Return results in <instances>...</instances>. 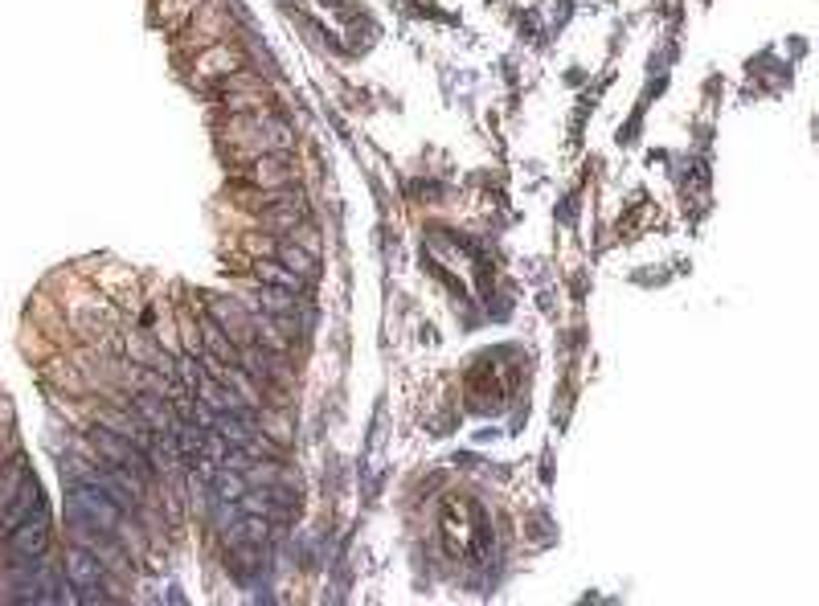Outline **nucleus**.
Instances as JSON below:
<instances>
[{
  "mask_svg": "<svg viewBox=\"0 0 819 606\" xmlns=\"http://www.w3.org/2000/svg\"><path fill=\"white\" fill-rule=\"evenodd\" d=\"M226 140L234 144V160H258L267 152H287L295 132L267 111H250V115H230V127H226Z\"/></svg>",
  "mask_w": 819,
  "mask_h": 606,
  "instance_id": "f257e3e1",
  "label": "nucleus"
},
{
  "mask_svg": "<svg viewBox=\"0 0 819 606\" xmlns=\"http://www.w3.org/2000/svg\"><path fill=\"white\" fill-rule=\"evenodd\" d=\"M258 430H263L267 439H275L279 447H287V443H291V426H287V418H283V414H275V410H263V406H258Z\"/></svg>",
  "mask_w": 819,
  "mask_h": 606,
  "instance_id": "f3484780",
  "label": "nucleus"
},
{
  "mask_svg": "<svg viewBox=\"0 0 819 606\" xmlns=\"http://www.w3.org/2000/svg\"><path fill=\"white\" fill-rule=\"evenodd\" d=\"M304 213H308V201L304 205H275V209H263V213H258V218H263L267 226H275V230H295L299 222H304Z\"/></svg>",
  "mask_w": 819,
  "mask_h": 606,
  "instance_id": "dca6fc26",
  "label": "nucleus"
},
{
  "mask_svg": "<svg viewBox=\"0 0 819 606\" xmlns=\"http://www.w3.org/2000/svg\"><path fill=\"white\" fill-rule=\"evenodd\" d=\"M205 316H209L213 324H218V328L238 344V349H242V344H254V340H258L254 312L246 308L242 299H234V295H213V299H209V308H205Z\"/></svg>",
  "mask_w": 819,
  "mask_h": 606,
  "instance_id": "20e7f679",
  "label": "nucleus"
},
{
  "mask_svg": "<svg viewBox=\"0 0 819 606\" xmlns=\"http://www.w3.org/2000/svg\"><path fill=\"white\" fill-rule=\"evenodd\" d=\"M5 549L13 553V561H29V557H41L50 549V516H46V508H33L25 521L5 537Z\"/></svg>",
  "mask_w": 819,
  "mask_h": 606,
  "instance_id": "39448f33",
  "label": "nucleus"
},
{
  "mask_svg": "<svg viewBox=\"0 0 819 606\" xmlns=\"http://www.w3.org/2000/svg\"><path fill=\"white\" fill-rule=\"evenodd\" d=\"M242 177L254 185V189H283V185H295V164L287 152H267L258 160H246V172Z\"/></svg>",
  "mask_w": 819,
  "mask_h": 606,
  "instance_id": "0eeeda50",
  "label": "nucleus"
},
{
  "mask_svg": "<svg viewBox=\"0 0 819 606\" xmlns=\"http://www.w3.org/2000/svg\"><path fill=\"white\" fill-rule=\"evenodd\" d=\"M254 275L263 279V287H279L291 295H308V279H299L295 271H287L283 263H254Z\"/></svg>",
  "mask_w": 819,
  "mask_h": 606,
  "instance_id": "4468645a",
  "label": "nucleus"
},
{
  "mask_svg": "<svg viewBox=\"0 0 819 606\" xmlns=\"http://www.w3.org/2000/svg\"><path fill=\"white\" fill-rule=\"evenodd\" d=\"M197 9H201V0H164L160 17H164L168 25H185L189 17H197Z\"/></svg>",
  "mask_w": 819,
  "mask_h": 606,
  "instance_id": "6ab92c4d",
  "label": "nucleus"
},
{
  "mask_svg": "<svg viewBox=\"0 0 819 606\" xmlns=\"http://www.w3.org/2000/svg\"><path fill=\"white\" fill-rule=\"evenodd\" d=\"M91 447L99 451V459H103V463H111V467H123V471L140 475L144 484L152 480V459H148V451H144V447H136L132 439H119V435H111L107 426H99V422H95V430H91Z\"/></svg>",
  "mask_w": 819,
  "mask_h": 606,
  "instance_id": "7ed1b4c3",
  "label": "nucleus"
},
{
  "mask_svg": "<svg viewBox=\"0 0 819 606\" xmlns=\"http://www.w3.org/2000/svg\"><path fill=\"white\" fill-rule=\"evenodd\" d=\"M66 578H70L74 590H82V598H99L95 590L107 586V566H103V561H99L91 549L74 545V549L66 553Z\"/></svg>",
  "mask_w": 819,
  "mask_h": 606,
  "instance_id": "423d86ee",
  "label": "nucleus"
},
{
  "mask_svg": "<svg viewBox=\"0 0 819 606\" xmlns=\"http://www.w3.org/2000/svg\"><path fill=\"white\" fill-rule=\"evenodd\" d=\"M201 353H209V357H218V361H226V365H238L242 361V349L238 344L213 324L209 316H201Z\"/></svg>",
  "mask_w": 819,
  "mask_h": 606,
  "instance_id": "9b49d317",
  "label": "nucleus"
},
{
  "mask_svg": "<svg viewBox=\"0 0 819 606\" xmlns=\"http://www.w3.org/2000/svg\"><path fill=\"white\" fill-rule=\"evenodd\" d=\"M132 410L156 430V435H172L177 439L181 435V414H177V406H172L168 398H160V394H148V389H136V398H132Z\"/></svg>",
  "mask_w": 819,
  "mask_h": 606,
  "instance_id": "6e6552de",
  "label": "nucleus"
},
{
  "mask_svg": "<svg viewBox=\"0 0 819 606\" xmlns=\"http://www.w3.org/2000/svg\"><path fill=\"white\" fill-rule=\"evenodd\" d=\"M66 521L70 525H86V529H99V533H111V537H123L127 508H119L103 488L74 480L70 496H66Z\"/></svg>",
  "mask_w": 819,
  "mask_h": 606,
  "instance_id": "f03ea898",
  "label": "nucleus"
},
{
  "mask_svg": "<svg viewBox=\"0 0 819 606\" xmlns=\"http://www.w3.org/2000/svg\"><path fill=\"white\" fill-rule=\"evenodd\" d=\"M226 107H230V115H250V111H267V99H263V91H230Z\"/></svg>",
  "mask_w": 819,
  "mask_h": 606,
  "instance_id": "a211bd4d",
  "label": "nucleus"
},
{
  "mask_svg": "<svg viewBox=\"0 0 819 606\" xmlns=\"http://www.w3.org/2000/svg\"><path fill=\"white\" fill-rule=\"evenodd\" d=\"M275 258H279V263H283L287 271H295L299 279H308V283L320 275L316 254H312V250H304L299 242H279V246H275Z\"/></svg>",
  "mask_w": 819,
  "mask_h": 606,
  "instance_id": "f8f14e48",
  "label": "nucleus"
},
{
  "mask_svg": "<svg viewBox=\"0 0 819 606\" xmlns=\"http://www.w3.org/2000/svg\"><path fill=\"white\" fill-rule=\"evenodd\" d=\"M246 66V58L230 46V41H218L213 50H205L201 54V62H197V74L201 78H213V74H222V78H230V74H238Z\"/></svg>",
  "mask_w": 819,
  "mask_h": 606,
  "instance_id": "9d476101",
  "label": "nucleus"
},
{
  "mask_svg": "<svg viewBox=\"0 0 819 606\" xmlns=\"http://www.w3.org/2000/svg\"><path fill=\"white\" fill-rule=\"evenodd\" d=\"M29 480V463H25V455H17L5 471H0V512H5V504L17 496V488Z\"/></svg>",
  "mask_w": 819,
  "mask_h": 606,
  "instance_id": "2eb2a0df",
  "label": "nucleus"
},
{
  "mask_svg": "<svg viewBox=\"0 0 819 606\" xmlns=\"http://www.w3.org/2000/svg\"><path fill=\"white\" fill-rule=\"evenodd\" d=\"M127 353H132V361H140V365H148V369L172 373V361H168V353L160 349V344H156L152 336H144V332H132V336H127Z\"/></svg>",
  "mask_w": 819,
  "mask_h": 606,
  "instance_id": "ddd939ff",
  "label": "nucleus"
},
{
  "mask_svg": "<svg viewBox=\"0 0 819 606\" xmlns=\"http://www.w3.org/2000/svg\"><path fill=\"white\" fill-rule=\"evenodd\" d=\"M41 504V488H37V480H33V475H29V480L17 488V496L5 504V512H0V537H9L21 521H25V516L33 512Z\"/></svg>",
  "mask_w": 819,
  "mask_h": 606,
  "instance_id": "1a4fd4ad",
  "label": "nucleus"
}]
</instances>
